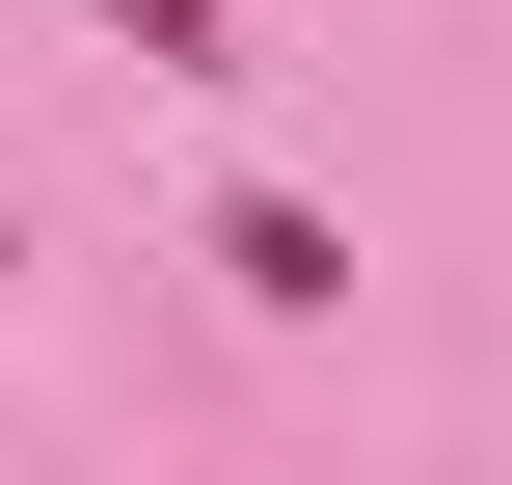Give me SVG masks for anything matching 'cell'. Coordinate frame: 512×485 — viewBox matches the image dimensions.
<instances>
[{
    "label": "cell",
    "mask_w": 512,
    "mask_h": 485,
    "mask_svg": "<svg viewBox=\"0 0 512 485\" xmlns=\"http://www.w3.org/2000/svg\"><path fill=\"white\" fill-rule=\"evenodd\" d=\"M216 270H243L270 324H324V297H351V216H297V189H243V216H216Z\"/></svg>",
    "instance_id": "cell-1"
},
{
    "label": "cell",
    "mask_w": 512,
    "mask_h": 485,
    "mask_svg": "<svg viewBox=\"0 0 512 485\" xmlns=\"http://www.w3.org/2000/svg\"><path fill=\"white\" fill-rule=\"evenodd\" d=\"M108 27H135L162 81H243V27H216V0H108Z\"/></svg>",
    "instance_id": "cell-2"
}]
</instances>
